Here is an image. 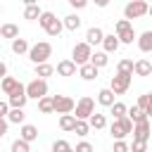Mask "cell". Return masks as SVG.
<instances>
[{"label":"cell","instance_id":"obj_1","mask_svg":"<svg viewBox=\"0 0 152 152\" xmlns=\"http://www.w3.org/2000/svg\"><path fill=\"white\" fill-rule=\"evenodd\" d=\"M38 24H40V28H43L48 36H52V38H59V33L64 31V21L57 19V14H55V12H48V10H43V14L38 17Z\"/></svg>","mask_w":152,"mask_h":152},{"label":"cell","instance_id":"obj_2","mask_svg":"<svg viewBox=\"0 0 152 152\" xmlns=\"http://www.w3.org/2000/svg\"><path fill=\"white\" fill-rule=\"evenodd\" d=\"M50 57H52V45H50L48 40H38V43H33L31 50H28V59H31L33 64H43V62H48Z\"/></svg>","mask_w":152,"mask_h":152},{"label":"cell","instance_id":"obj_3","mask_svg":"<svg viewBox=\"0 0 152 152\" xmlns=\"http://www.w3.org/2000/svg\"><path fill=\"white\" fill-rule=\"evenodd\" d=\"M109 133L114 140H126L131 133H133V121L128 116H121V119H114L112 126H109Z\"/></svg>","mask_w":152,"mask_h":152},{"label":"cell","instance_id":"obj_4","mask_svg":"<svg viewBox=\"0 0 152 152\" xmlns=\"http://www.w3.org/2000/svg\"><path fill=\"white\" fill-rule=\"evenodd\" d=\"M114 31H116L121 45H133V40H138V36H135V31H133V24H131L128 19H119V21L114 24Z\"/></svg>","mask_w":152,"mask_h":152},{"label":"cell","instance_id":"obj_5","mask_svg":"<svg viewBox=\"0 0 152 152\" xmlns=\"http://www.w3.org/2000/svg\"><path fill=\"white\" fill-rule=\"evenodd\" d=\"M147 10H150V5H147L145 0H131V2L124 7V19H128V21L140 19V17L147 14Z\"/></svg>","mask_w":152,"mask_h":152},{"label":"cell","instance_id":"obj_6","mask_svg":"<svg viewBox=\"0 0 152 152\" xmlns=\"http://www.w3.org/2000/svg\"><path fill=\"white\" fill-rule=\"evenodd\" d=\"M26 95H28V100H40V97H45L48 95V78H33V81H28L26 83Z\"/></svg>","mask_w":152,"mask_h":152},{"label":"cell","instance_id":"obj_7","mask_svg":"<svg viewBox=\"0 0 152 152\" xmlns=\"http://www.w3.org/2000/svg\"><path fill=\"white\" fill-rule=\"evenodd\" d=\"M74 116L76 119H90L93 114H95V100L90 97V95H83L78 102H76V107H74Z\"/></svg>","mask_w":152,"mask_h":152},{"label":"cell","instance_id":"obj_8","mask_svg":"<svg viewBox=\"0 0 152 152\" xmlns=\"http://www.w3.org/2000/svg\"><path fill=\"white\" fill-rule=\"evenodd\" d=\"M90 55H93V45L90 43H76L74 45V50H71V59L81 66V64H86V62H90Z\"/></svg>","mask_w":152,"mask_h":152},{"label":"cell","instance_id":"obj_9","mask_svg":"<svg viewBox=\"0 0 152 152\" xmlns=\"http://www.w3.org/2000/svg\"><path fill=\"white\" fill-rule=\"evenodd\" d=\"M131 81H133V74H119L116 71V76H112V81H109V88L114 90V95H124L131 88Z\"/></svg>","mask_w":152,"mask_h":152},{"label":"cell","instance_id":"obj_10","mask_svg":"<svg viewBox=\"0 0 152 152\" xmlns=\"http://www.w3.org/2000/svg\"><path fill=\"white\" fill-rule=\"evenodd\" d=\"M52 102H55V112L57 114H71L74 107H76V100L69 97V95H52Z\"/></svg>","mask_w":152,"mask_h":152},{"label":"cell","instance_id":"obj_11","mask_svg":"<svg viewBox=\"0 0 152 152\" xmlns=\"http://www.w3.org/2000/svg\"><path fill=\"white\" fill-rule=\"evenodd\" d=\"M7 102H10V107H26V102H28L26 86H24V83H19V86L7 95Z\"/></svg>","mask_w":152,"mask_h":152},{"label":"cell","instance_id":"obj_12","mask_svg":"<svg viewBox=\"0 0 152 152\" xmlns=\"http://www.w3.org/2000/svg\"><path fill=\"white\" fill-rule=\"evenodd\" d=\"M133 140H150V135H152V121L150 119H145V121H138V124H133Z\"/></svg>","mask_w":152,"mask_h":152},{"label":"cell","instance_id":"obj_13","mask_svg":"<svg viewBox=\"0 0 152 152\" xmlns=\"http://www.w3.org/2000/svg\"><path fill=\"white\" fill-rule=\"evenodd\" d=\"M76 69H78V64H76L74 59H62V62H57V66H55V71H57L59 76H64V78L76 76Z\"/></svg>","mask_w":152,"mask_h":152},{"label":"cell","instance_id":"obj_14","mask_svg":"<svg viewBox=\"0 0 152 152\" xmlns=\"http://www.w3.org/2000/svg\"><path fill=\"white\" fill-rule=\"evenodd\" d=\"M97 74H100V69H97L95 64H90V62H86V64L78 66V76H81L83 81H95Z\"/></svg>","mask_w":152,"mask_h":152},{"label":"cell","instance_id":"obj_15","mask_svg":"<svg viewBox=\"0 0 152 152\" xmlns=\"http://www.w3.org/2000/svg\"><path fill=\"white\" fill-rule=\"evenodd\" d=\"M119 45H121V40H119V36L116 33H104V40H102V50L104 52H116L119 50Z\"/></svg>","mask_w":152,"mask_h":152},{"label":"cell","instance_id":"obj_16","mask_svg":"<svg viewBox=\"0 0 152 152\" xmlns=\"http://www.w3.org/2000/svg\"><path fill=\"white\" fill-rule=\"evenodd\" d=\"M133 74H135V76H150V74H152V62L145 59V57L135 59V64H133Z\"/></svg>","mask_w":152,"mask_h":152},{"label":"cell","instance_id":"obj_17","mask_svg":"<svg viewBox=\"0 0 152 152\" xmlns=\"http://www.w3.org/2000/svg\"><path fill=\"white\" fill-rule=\"evenodd\" d=\"M19 138H24L26 142H33V140H38V128L33 124H21L19 126Z\"/></svg>","mask_w":152,"mask_h":152},{"label":"cell","instance_id":"obj_18","mask_svg":"<svg viewBox=\"0 0 152 152\" xmlns=\"http://www.w3.org/2000/svg\"><path fill=\"white\" fill-rule=\"evenodd\" d=\"M102 40H104V31H102L100 26H90V28L86 31V43L97 45V43H102Z\"/></svg>","mask_w":152,"mask_h":152},{"label":"cell","instance_id":"obj_19","mask_svg":"<svg viewBox=\"0 0 152 152\" xmlns=\"http://www.w3.org/2000/svg\"><path fill=\"white\" fill-rule=\"evenodd\" d=\"M90 64H95L97 69H104V66L109 64V52H104V50H95V52L90 55Z\"/></svg>","mask_w":152,"mask_h":152},{"label":"cell","instance_id":"obj_20","mask_svg":"<svg viewBox=\"0 0 152 152\" xmlns=\"http://www.w3.org/2000/svg\"><path fill=\"white\" fill-rule=\"evenodd\" d=\"M7 121L10 124H26V114H24V107H10V114H7Z\"/></svg>","mask_w":152,"mask_h":152},{"label":"cell","instance_id":"obj_21","mask_svg":"<svg viewBox=\"0 0 152 152\" xmlns=\"http://www.w3.org/2000/svg\"><path fill=\"white\" fill-rule=\"evenodd\" d=\"M59 128H62L64 133H74V128H76V116H74V112H71V114H59Z\"/></svg>","mask_w":152,"mask_h":152},{"label":"cell","instance_id":"obj_22","mask_svg":"<svg viewBox=\"0 0 152 152\" xmlns=\"http://www.w3.org/2000/svg\"><path fill=\"white\" fill-rule=\"evenodd\" d=\"M135 43H138V50L140 52H152V31H142Z\"/></svg>","mask_w":152,"mask_h":152},{"label":"cell","instance_id":"obj_23","mask_svg":"<svg viewBox=\"0 0 152 152\" xmlns=\"http://www.w3.org/2000/svg\"><path fill=\"white\" fill-rule=\"evenodd\" d=\"M28 50H31V45H28L26 38L19 36V38L12 40V52H14V55H28Z\"/></svg>","mask_w":152,"mask_h":152},{"label":"cell","instance_id":"obj_24","mask_svg":"<svg viewBox=\"0 0 152 152\" xmlns=\"http://www.w3.org/2000/svg\"><path fill=\"white\" fill-rule=\"evenodd\" d=\"M97 102L102 104V107H112L116 100H114V90L112 88H102L100 93H97Z\"/></svg>","mask_w":152,"mask_h":152},{"label":"cell","instance_id":"obj_25","mask_svg":"<svg viewBox=\"0 0 152 152\" xmlns=\"http://www.w3.org/2000/svg\"><path fill=\"white\" fill-rule=\"evenodd\" d=\"M0 38H10V40L19 38V26L17 24H2L0 26Z\"/></svg>","mask_w":152,"mask_h":152},{"label":"cell","instance_id":"obj_26","mask_svg":"<svg viewBox=\"0 0 152 152\" xmlns=\"http://www.w3.org/2000/svg\"><path fill=\"white\" fill-rule=\"evenodd\" d=\"M38 112L40 114H52L55 112V102H52V95H45L38 100Z\"/></svg>","mask_w":152,"mask_h":152},{"label":"cell","instance_id":"obj_27","mask_svg":"<svg viewBox=\"0 0 152 152\" xmlns=\"http://www.w3.org/2000/svg\"><path fill=\"white\" fill-rule=\"evenodd\" d=\"M40 14H43V10H40L38 5H26V7H24V19H26V21H38Z\"/></svg>","mask_w":152,"mask_h":152},{"label":"cell","instance_id":"obj_28","mask_svg":"<svg viewBox=\"0 0 152 152\" xmlns=\"http://www.w3.org/2000/svg\"><path fill=\"white\" fill-rule=\"evenodd\" d=\"M62 21H64V28L66 31H78L81 28V17L78 14H66Z\"/></svg>","mask_w":152,"mask_h":152},{"label":"cell","instance_id":"obj_29","mask_svg":"<svg viewBox=\"0 0 152 152\" xmlns=\"http://www.w3.org/2000/svg\"><path fill=\"white\" fill-rule=\"evenodd\" d=\"M52 74H55V66H52L50 62L36 64V76H38V78H48V76H52Z\"/></svg>","mask_w":152,"mask_h":152},{"label":"cell","instance_id":"obj_30","mask_svg":"<svg viewBox=\"0 0 152 152\" xmlns=\"http://www.w3.org/2000/svg\"><path fill=\"white\" fill-rule=\"evenodd\" d=\"M17 86H19V81H17L14 76H5V78L0 81V90H2L5 95H10V93H12V90H14Z\"/></svg>","mask_w":152,"mask_h":152},{"label":"cell","instance_id":"obj_31","mask_svg":"<svg viewBox=\"0 0 152 152\" xmlns=\"http://www.w3.org/2000/svg\"><path fill=\"white\" fill-rule=\"evenodd\" d=\"M128 119H131L133 124H138V121H145V119H150V116L145 114V109H140L138 104H133V107L128 109Z\"/></svg>","mask_w":152,"mask_h":152},{"label":"cell","instance_id":"obj_32","mask_svg":"<svg viewBox=\"0 0 152 152\" xmlns=\"http://www.w3.org/2000/svg\"><path fill=\"white\" fill-rule=\"evenodd\" d=\"M88 124H90V128H95V131H102L104 126H107V119H104V114H93L90 119H88Z\"/></svg>","mask_w":152,"mask_h":152},{"label":"cell","instance_id":"obj_33","mask_svg":"<svg viewBox=\"0 0 152 152\" xmlns=\"http://www.w3.org/2000/svg\"><path fill=\"white\" fill-rule=\"evenodd\" d=\"M74 133H76L78 138H86V135L90 133V124H88V119H76V128H74Z\"/></svg>","mask_w":152,"mask_h":152},{"label":"cell","instance_id":"obj_34","mask_svg":"<svg viewBox=\"0 0 152 152\" xmlns=\"http://www.w3.org/2000/svg\"><path fill=\"white\" fill-rule=\"evenodd\" d=\"M109 109H112V116H114V119H121V116H128V107H126L124 102H119V100H116V102H114V104H112Z\"/></svg>","mask_w":152,"mask_h":152},{"label":"cell","instance_id":"obj_35","mask_svg":"<svg viewBox=\"0 0 152 152\" xmlns=\"http://www.w3.org/2000/svg\"><path fill=\"white\" fill-rule=\"evenodd\" d=\"M10 152H31V142H26L24 138H17L10 145Z\"/></svg>","mask_w":152,"mask_h":152},{"label":"cell","instance_id":"obj_36","mask_svg":"<svg viewBox=\"0 0 152 152\" xmlns=\"http://www.w3.org/2000/svg\"><path fill=\"white\" fill-rule=\"evenodd\" d=\"M133 64H135L133 59H121V62L116 64V71H119V74H133Z\"/></svg>","mask_w":152,"mask_h":152},{"label":"cell","instance_id":"obj_37","mask_svg":"<svg viewBox=\"0 0 152 152\" xmlns=\"http://www.w3.org/2000/svg\"><path fill=\"white\" fill-rule=\"evenodd\" d=\"M52 152H76L66 140H55L52 142Z\"/></svg>","mask_w":152,"mask_h":152},{"label":"cell","instance_id":"obj_38","mask_svg":"<svg viewBox=\"0 0 152 152\" xmlns=\"http://www.w3.org/2000/svg\"><path fill=\"white\" fill-rule=\"evenodd\" d=\"M112 152H131V145H128L126 140H114V147H112Z\"/></svg>","mask_w":152,"mask_h":152},{"label":"cell","instance_id":"obj_39","mask_svg":"<svg viewBox=\"0 0 152 152\" xmlns=\"http://www.w3.org/2000/svg\"><path fill=\"white\" fill-rule=\"evenodd\" d=\"M131 152H147V140H133Z\"/></svg>","mask_w":152,"mask_h":152},{"label":"cell","instance_id":"obj_40","mask_svg":"<svg viewBox=\"0 0 152 152\" xmlns=\"http://www.w3.org/2000/svg\"><path fill=\"white\" fill-rule=\"evenodd\" d=\"M74 150H76V152H95V147H93L88 140H81V142L74 147Z\"/></svg>","mask_w":152,"mask_h":152},{"label":"cell","instance_id":"obj_41","mask_svg":"<svg viewBox=\"0 0 152 152\" xmlns=\"http://www.w3.org/2000/svg\"><path fill=\"white\" fill-rule=\"evenodd\" d=\"M88 2H90V0H69V5H71L74 10H83Z\"/></svg>","mask_w":152,"mask_h":152},{"label":"cell","instance_id":"obj_42","mask_svg":"<svg viewBox=\"0 0 152 152\" xmlns=\"http://www.w3.org/2000/svg\"><path fill=\"white\" fill-rule=\"evenodd\" d=\"M7 128H10V121H7V119H2V121H0V140L5 138V133H7Z\"/></svg>","mask_w":152,"mask_h":152},{"label":"cell","instance_id":"obj_43","mask_svg":"<svg viewBox=\"0 0 152 152\" xmlns=\"http://www.w3.org/2000/svg\"><path fill=\"white\" fill-rule=\"evenodd\" d=\"M147 100H150V97H147V93H145V95H140V97H138V107H140V109H147Z\"/></svg>","mask_w":152,"mask_h":152},{"label":"cell","instance_id":"obj_44","mask_svg":"<svg viewBox=\"0 0 152 152\" xmlns=\"http://www.w3.org/2000/svg\"><path fill=\"white\" fill-rule=\"evenodd\" d=\"M7 114H10V102L0 100V116H7Z\"/></svg>","mask_w":152,"mask_h":152},{"label":"cell","instance_id":"obj_45","mask_svg":"<svg viewBox=\"0 0 152 152\" xmlns=\"http://www.w3.org/2000/svg\"><path fill=\"white\" fill-rule=\"evenodd\" d=\"M147 97H150V100H147V109H145V114L152 119V93H147Z\"/></svg>","mask_w":152,"mask_h":152},{"label":"cell","instance_id":"obj_46","mask_svg":"<svg viewBox=\"0 0 152 152\" xmlns=\"http://www.w3.org/2000/svg\"><path fill=\"white\" fill-rule=\"evenodd\" d=\"M5 76H7V64H5L2 59H0V81H2Z\"/></svg>","mask_w":152,"mask_h":152},{"label":"cell","instance_id":"obj_47","mask_svg":"<svg viewBox=\"0 0 152 152\" xmlns=\"http://www.w3.org/2000/svg\"><path fill=\"white\" fill-rule=\"evenodd\" d=\"M90 2H95V7H107L109 5V0H90Z\"/></svg>","mask_w":152,"mask_h":152},{"label":"cell","instance_id":"obj_48","mask_svg":"<svg viewBox=\"0 0 152 152\" xmlns=\"http://www.w3.org/2000/svg\"><path fill=\"white\" fill-rule=\"evenodd\" d=\"M24 5H38V0H21Z\"/></svg>","mask_w":152,"mask_h":152},{"label":"cell","instance_id":"obj_49","mask_svg":"<svg viewBox=\"0 0 152 152\" xmlns=\"http://www.w3.org/2000/svg\"><path fill=\"white\" fill-rule=\"evenodd\" d=\"M147 14H150V17H152V5H150V10H147Z\"/></svg>","mask_w":152,"mask_h":152},{"label":"cell","instance_id":"obj_50","mask_svg":"<svg viewBox=\"0 0 152 152\" xmlns=\"http://www.w3.org/2000/svg\"><path fill=\"white\" fill-rule=\"evenodd\" d=\"M0 14H2V5H0Z\"/></svg>","mask_w":152,"mask_h":152},{"label":"cell","instance_id":"obj_51","mask_svg":"<svg viewBox=\"0 0 152 152\" xmlns=\"http://www.w3.org/2000/svg\"><path fill=\"white\" fill-rule=\"evenodd\" d=\"M2 119H5V116H0V121H2Z\"/></svg>","mask_w":152,"mask_h":152},{"label":"cell","instance_id":"obj_52","mask_svg":"<svg viewBox=\"0 0 152 152\" xmlns=\"http://www.w3.org/2000/svg\"><path fill=\"white\" fill-rule=\"evenodd\" d=\"M147 152H152V150H147Z\"/></svg>","mask_w":152,"mask_h":152}]
</instances>
